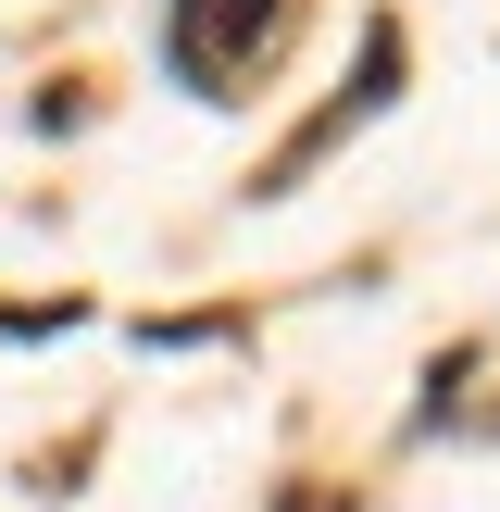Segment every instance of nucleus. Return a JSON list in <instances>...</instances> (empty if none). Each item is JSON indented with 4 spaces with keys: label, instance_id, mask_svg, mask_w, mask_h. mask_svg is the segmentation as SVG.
Instances as JSON below:
<instances>
[{
    "label": "nucleus",
    "instance_id": "f257e3e1",
    "mask_svg": "<svg viewBox=\"0 0 500 512\" xmlns=\"http://www.w3.org/2000/svg\"><path fill=\"white\" fill-rule=\"evenodd\" d=\"M275 25H288V0H163V50L188 88H225V75H250L275 50Z\"/></svg>",
    "mask_w": 500,
    "mask_h": 512
}]
</instances>
